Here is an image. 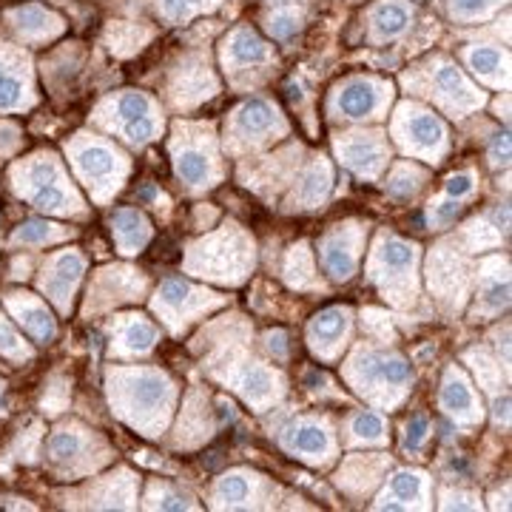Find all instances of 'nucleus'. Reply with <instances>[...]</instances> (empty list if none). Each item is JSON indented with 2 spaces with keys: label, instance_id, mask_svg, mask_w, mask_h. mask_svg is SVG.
<instances>
[{
  "label": "nucleus",
  "instance_id": "nucleus-1",
  "mask_svg": "<svg viewBox=\"0 0 512 512\" xmlns=\"http://www.w3.org/2000/svg\"><path fill=\"white\" fill-rule=\"evenodd\" d=\"M407 86L413 94L433 100L450 117H464L484 106V92L447 55L427 57L416 69H410Z\"/></svg>",
  "mask_w": 512,
  "mask_h": 512
},
{
  "label": "nucleus",
  "instance_id": "nucleus-2",
  "mask_svg": "<svg viewBox=\"0 0 512 512\" xmlns=\"http://www.w3.org/2000/svg\"><path fill=\"white\" fill-rule=\"evenodd\" d=\"M94 120L109 131H117L131 146H146L163 131V111L157 100L134 89L106 97L94 111Z\"/></svg>",
  "mask_w": 512,
  "mask_h": 512
},
{
  "label": "nucleus",
  "instance_id": "nucleus-3",
  "mask_svg": "<svg viewBox=\"0 0 512 512\" xmlns=\"http://www.w3.org/2000/svg\"><path fill=\"white\" fill-rule=\"evenodd\" d=\"M393 103V86L373 77V74H356L342 80L330 94V111L342 120H376Z\"/></svg>",
  "mask_w": 512,
  "mask_h": 512
},
{
  "label": "nucleus",
  "instance_id": "nucleus-4",
  "mask_svg": "<svg viewBox=\"0 0 512 512\" xmlns=\"http://www.w3.org/2000/svg\"><path fill=\"white\" fill-rule=\"evenodd\" d=\"M390 131L404 151H413L421 157H436L447 148V128L439 114H433L413 100H404L399 103V109L393 111Z\"/></svg>",
  "mask_w": 512,
  "mask_h": 512
},
{
  "label": "nucleus",
  "instance_id": "nucleus-5",
  "mask_svg": "<svg viewBox=\"0 0 512 512\" xmlns=\"http://www.w3.org/2000/svg\"><path fill=\"white\" fill-rule=\"evenodd\" d=\"M220 60L225 66V74L234 80V83H242L248 80L251 74L259 77L265 69H271L276 63L274 46L259 35L251 26H237L231 29L220 46Z\"/></svg>",
  "mask_w": 512,
  "mask_h": 512
},
{
  "label": "nucleus",
  "instance_id": "nucleus-6",
  "mask_svg": "<svg viewBox=\"0 0 512 512\" xmlns=\"http://www.w3.org/2000/svg\"><path fill=\"white\" fill-rule=\"evenodd\" d=\"M174 168L180 180L188 185H205L214 177V134L211 126H194V123H177V140H174Z\"/></svg>",
  "mask_w": 512,
  "mask_h": 512
},
{
  "label": "nucleus",
  "instance_id": "nucleus-7",
  "mask_svg": "<svg viewBox=\"0 0 512 512\" xmlns=\"http://www.w3.org/2000/svg\"><path fill=\"white\" fill-rule=\"evenodd\" d=\"M231 140L234 143H268L288 131L282 111L268 97H248L231 111Z\"/></svg>",
  "mask_w": 512,
  "mask_h": 512
},
{
  "label": "nucleus",
  "instance_id": "nucleus-8",
  "mask_svg": "<svg viewBox=\"0 0 512 512\" xmlns=\"http://www.w3.org/2000/svg\"><path fill=\"white\" fill-rule=\"evenodd\" d=\"M72 160L74 168L80 171V177L89 185H94V188L117 185V180L126 171L123 154L111 143H106V140H97V137H89V134H80L74 140Z\"/></svg>",
  "mask_w": 512,
  "mask_h": 512
},
{
  "label": "nucleus",
  "instance_id": "nucleus-9",
  "mask_svg": "<svg viewBox=\"0 0 512 512\" xmlns=\"http://www.w3.org/2000/svg\"><path fill=\"white\" fill-rule=\"evenodd\" d=\"M23 180L29 183L26 191H29V197L37 208L69 211L72 205H77L74 194L66 188V177H63L60 165L55 163V157H37L35 163L26 165Z\"/></svg>",
  "mask_w": 512,
  "mask_h": 512
},
{
  "label": "nucleus",
  "instance_id": "nucleus-10",
  "mask_svg": "<svg viewBox=\"0 0 512 512\" xmlns=\"http://www.w3.org/2000/svg\"><path fill=\"white\" fill-rule=\"evenodd\" d=\"M35 103L29 57L15 46L0 43V111H20Z\"/></svg>",
  "mask_w": 512,
  "mask_h": 512
},
{
  "label": "nucleus",
  "instance_id": "nucleus-11",
  "mask_svg": "<svg viewBox=\"0 0 512 512\" xmlns=\"http://www.w3.org/2000/svg\"><path fill=\"white\" fill-rule=\"evenodd\" d=\"M461 60L478 83L490 86L495 92L510 89V52H507V46L493 43V40H476V43H467L461 49Z\"/></svg>",
  "mask_w": 512,
  "mask_h": 512
},
{
  "label": "nucleus",
  "instance_id": "nucleus-12",
  "mask_svg": "<svg viewBox=\"0 0 512 512\" xmlns=\"http://www.w3.org/2000/svg\"><path fill=\"white\" fill-rule=\"evenodd\" d=\"M6 29L18 37L20 43L29 46H43L49 40H55L57 35H63L66 23L63 18L52 12L49 6L40 3H23V6H12L6 12Z\"/></svg>",
  "mask_w": 512,
  "mask_h": 512
},
{
  "label": "nucleus",
  "instance_id": "nucleus-13",
  "mask_svg": "<svg viewBox=\"0 0 512 512\" xmlns=\"http://www.w3.org/2000/svg\"><path fill=\"white\" fill-rule=\"evenodd\" d=\"M171 100L177 106H197L217 94V80L211 74V66L205 57H185L171 77Z\"/></svg>",
  "mask_w": 512,
  "mask_h": 512
},
{
  "label": "nucleus",
  "instance_id": "nucleus-14",
  "mask_svg": "<svg viewBox=\"0 0 512 512\" xmlns=\"http://www.w3.org/2000/svg\"><path fill=\"white\" fill-rule=\"evenodd\" d=\"M339 157L359 174H376L387 160V143L382 131H350L336 143Z\"/></svg>",
  "mask_w": 512,
  "mask_h": 512
},
{
  "label": "nucleus",
  "instance_id": "nucleus-15",
  "mask_svg": "<svg viewBox=\"0 0 512 512\" xmlns=\"http://www.w3.org/2000/svg\"><path fill=\"white\" fill-rule=\"evenodd\" d=\"M370 43H387L402 37L413 26V6L407 0H379L373 3L370 15Z\"/></svg>",
  "mask_w": 512,
  "mask_h": 512
},
{
  "label": "nucleus",
  "instance_id": "nucleus-16",
  "mask_svg": "<svg viewBox=\"0 0 512 512\" xmlns=\"http://www.w3.org/2000/svg\"><path fill=\"white\" fill-rule=\"evenodd\" d=\"M128 407L140 410L143 416H163L165 407L171 402V384L157 373H134L128 376Z\"/></svg>",
  "mask_w": 512,
  "mask_h": 512
},
{
  "label": "nucleus",
  "instance_id": "nucleus-17",
  "mask_svg": "<svg viewBox=\"0 0 512 512\" xmlns=\"http://www.w3.org/2000/svg\"><path fill=\"white\" fill-rule=\"evenodd\" d=\"M83 274V259L77 254L57 256L49 268V274L43 276V291L55 299L60 308H69V296H72L77 279Z\"/></svg>",
  "mask_w": 512,
  "mask_h": 512
},
{
  "label": "nucleus",
  "instance_id": "nucleus-18",
  "mask_svg": "<svg viewBox=\"0 0 512 512\" xmlns=\"http://www.w3.org/2000/svg\"><path fill=\"white\" fill-rule=\"evenodd\" d=\"M362 373L367 382L379 387H404L410 382V367L399 356H384V353H367L362 356Z\"/></svg>",
  "mask_w": 512,
  "mask_h": 512
},
{
  "label": "nucleus",
  "instance_id": "nucleus-19",
  "mask_svg": "<svg viewBox=\"0 0 512 512\" xmlns=\"http://www.w3.org/2000/svg\"><path fill=\"white\" fill-rule=\"evenodd\" d=\"M441 404L450 416L456 419H470L476 416V399H473V390L470 384L464 382V376L450 370L447 379H444V390H441Z\"/></svg>",
  "mask_w": 512,
  "mask_h": 512
},
{
  "label": "nucleus",
  "instance_id": "nucleus-20",
  "mask_svg": "<svg viewBox=\"0 0 512 512\" xmlns=\"http://www.w3.org/2000/svg\"><path fill=\"white\" fill-rule=\"evenodd\" d=\"M9 305H12V311L20 316L23 328L29 330L37 342H52V339H55V322H52V316L46 313V308H43L40 302H32V299H26V296H23V299L15 296Z\"/></svg>",
  "mask_w": 512,
  "mask_h": 512
},
{
  "label": "nucleus",
  "instance_id": "nucleus-21",
  "mask_svg": "<svg viewBox=\"0 0 512 512\" xmlns=\"http://www.w3.org/2000/svg\"><path fill=\"white\" fill-rule=\"evenodd\" d=\"M114 237L120 242V248L126 254H134L146 245L148 239V222L137 211H120L114 217Z\"/></svg>",
  "mask_w": 512,
  "mask_h": 512
},
{
  "label": "nucleus",
  "instance_id": "nucleus-22",
  "mask_svg": "<svg viewBox=\"0 0 512 512\" xmlns=\"http://www.w3.org/2000/svg\"><path fill=\"white\" fill-rule=\"evenodd\" d=\"M325 268L330 271L333 279H348L356 268V251H353V242L348 234H339V237H330L325 242Z\"/></svg>",
  "mask_w": 512,
  "mask_h": 512
},
{
  "label": "nucleus",
  "instance_id": "nucleus-23",
  "mask_svg": "<svg viewBox=\"0 0 512 512\" xmlns=\"http://www.w3.org/2000/svg\"><path fill=\"white\" fill-rule=\"evenodd\" d=\"M345 330H348V313L345 311L319 313L311 325L313 348H330V345L342 342Z\"/></svg>",
  "mask_w": 512,
  "mask_h": 512
},
{
  "label": "nucleus",
  "instance_id": "nucleus-24",
  "mask_svg": "<svg viewBox=\"0 0 512 512\" xmlns=\"http://www.w3.org/2000/svg\"><path fill=\"white\" fill-rule=\"evenodd\" d=\"M288 447L302 456H325L330 450V436L319 424H299L288 433Z\"/></svg>",
  "mask_w": 512,
  "mask_h": 512
},
{
  "label": "nucleus",
  "instance_id": "nucleus-25",
  "mask_svg": "<svg viewBox=\"0 0 512 512\" xmlns=\"http://www.w3.org/2000/svg\"><path fill=\"white\" fill-rule=\"evenodd\" d=\"M507 0H447V15L456 23H484L504 6Z\"/></svg>",
  "mask_w": 512,
  "mask_h": 512
},
{
  "label": "nucleus",
  "instance_id": "nucleus-26",
  "mask_svg": "<svg viewBox=\"0 0 512 512\" xmlns=\"http://www.w3.org/2000/svg\"><path fill=\"white\" fill-rule=\"evenodd\" d=\"M424 495V476L421 473H399L390 481V490L384 493L382 507H404L410 501H419Z\"/></svg>",
  "mask_w": 512,
  "mask_h": 512
},
{
  "label": "nucleus",
  "instance_id": "nucleus-27",
  "mask_svg": "<svg viewBox=\"0 0 512 512\" xmlns=\"http://www.w3.org/2000/svg\"><path fill=\"white\" fill-rule=\"evenodd\" d=\"M148 37H151V32L140 29L137 23H111L109 32H106V43L117 55H134L137 49H143Z\"/></svg>",
  "mask_w": 512,
  "mask_h": 512
},
{
  "label": "nucleus",
  "instance_id": "nucleus-28",
  "mask_svg": "<svg viewBox=\"0 0 512 512\" xmlns=\"http://www.w3.org/2000/svg\"><path fill=\"white\" fill-rule=\"evenodd\" d=\"M220 6V0H157V9L168 23H188L194 15Z\"/></svg>",
  "mask_w": 512,
  "mask_h": 512
},
{
  "label": "nucleus",
  "instance_id": "nucleus-29",
  "mask_svg": "<svg viewBox=\"0 0 512 512\" xmlns=\"http://www.w3.org/2000/svg\"><path fill=\"white\" fill-rule=\"evenodd\" d=\"M379 262H382L384 271H407L413 265V245H407V242L396 237L382 239Z\"/></svg>",
  "mask_w": 512,
  "mask_h": 512
},
{
  "label": "nucleus",
  "instance_id": "nucleus-30",
  "mask_svg": "<svg viewBox=\"0 0 512 512\" xmlns=\"http://www.w3.org/2000/svg\"><path fill=\"white\" fill-rule=\"evenodd\" d=\"M274 387V373L265 370V367H251V370L245 373V379H242V390H245V396H248L251 402H265V399L274 393Z\"/></svg>",
  "mask_w": 512,
  "mask_h": 512
},
{
  "label": "nucleus",
  "instance_id": "nucleus-31",
  "mask_svg": "<svg viewBox=\"0 0 512 512\" xmlns=\"http://www.w3.org/2000/svg\"><path fill=\"white\" fill-rule=\"evenodd\" d=\"M154 339H157V330L151 328L148 322H143L140 316L134 322H128L123 328V336H120L123 348L131 350V353H146L154 345Z\"/></svg>",
  "mask_w": 512,
  "mask_h": 512
},
{
  "label": "nucleus",
  "instance_id": "nucleus-32",
  "mask_svg": "<svg viewBox=\"0 0 512 512\" xmlns=\"http://www.w3.org/2000/svg\"><path fill=\"white\" fill-rule=\"evenodd\" d=\"M302 183L305 185H299V197L305 202H319L330 185V168L325 163H316Z\"/></svg>",
  "mask_w": 512,
  "mask_h": 512
},
{
  "label": "nucleus",
  "instance_id": "nucleus-33",
  "mask_svg": "<svg viewBox=\"0 0 512 512\" xmlns=\"http://www.w3.org/2000/svg\"><path fill=\"white\" fill-rule=\"evenodd\" d=\"M248 495H251V484L242 473H231V476L220 478V484H217V501L222 504H239Z\"/></svg>",
  "mask_w": 512,
  "mask_h": 512
},
{
  "label": "nucleus",
  "instance_id": "nucleus-34",
  "mask_svg": "<svg viewBox=\"0 0 512 512\" xmlns=\"http://www.w3.org/2000/svg\"><path fill=\"white\" fill-rule=\"evenodd\" d=\"M60 237V231H57V225H49V222H23L18 231H15V242H23V245H43V242H49V239Z\"/></svg>",
  "mask_w": 512,
  "mask_h": 512
},
{
  "label": "nucleus",
  "instance_id": "nucleus-35",
  "mask_svg": "<svg viewBox=\"0 0 512 512\" xmlns=\"http://www.w3.org/2000/svg\"><path fill=\"white\" fill-rule=\"evenodd\" d=\"M299 12L296 9H276L268 15V32L276 37V40H288V37L296 35V29H299Z\"/></svg>",
  "mask_w": 512,
  "mask_h": 512
},
{
  "label": "nucleus",
  "instance_id": "nucleus-36",
  "mask_svg": "<svg viewBox=\"0 0 512 512\" xmlns=\"http://www.w3.org/2000/svg\"><path fill=\"white\" fill-rule=\"evenodd\" d=\"M49 453L55 461H74V458L83 453V439L77 433H69V430H60L52 444H49Z\"/></svg>",
  "mask_w": 512,
  "mask_h": 512
},
{
  "label": "nucleus",
  "instance_id": "nucleus-37",
  "mask_svg": "<svg viewBox=\"0 0 512 512\" xmlns=\"http://www.w3.org/2000/svg\"><path fill=\"white\" fill-rule=\"evenodd\" d=\"M424 180L419 171L413 168V165H402V168H396V174L390 177V194H396V197H407V194H413L419 183Z\"/></svg>",
  "mask_w": 512,
  "mask_h": 512
},
{
  "label": "nucleus",
  "instance_id": "nucleus-38",
  "mask_svg": "<svg viewBox=\"0 0 512 512\" xmlns=\"http://www.w3.org/2000/svg\"><path fill=\"white\" fill-rule=\"evenodd\" d=\"M382 433L384 424L376 413H362V416H356V421H353V436H356V439L379 441L382 439Z\"/></svg>",
  "mask_w": 512,
  "mask_h": 512
},
{
  "label": "nucleus",
  "instance_id": "nucleus-39",
  "mask_svg": "<svg viewBox=\"0 0 512 512\" xmlns=\"http://www.w3.org/2000/svg\"><path fill=\"white\" fill-rule=\"evenodd\" d=\"M424 439H427V419L424 416L410 419V424L404 427V447L407 450H419Z\"/></svg>",
  "mask_w": 512,
  "mask_h": 512
},
{
  "label": "nucleus",
  "instance_id": "nucleus-40",
  "mask_svg": "<svg viewBox=\"0 0 512 512\" xmlns=\"http://www.w3.org/2000/svg\"><path fill=\"white\" fill-rule=\"evenodd\" d=\"M0 353H6V356H26L20 336L6 322H0Z\"/></svg>",
  "mask_w": 512,
  "mask_h": 512
},
{
  "label": "nucleus",
  "instance_id": "nucleus-41",
  "mask_svg": "<svg viewBox=\"0 0 512 512\" xmlns=\"http://www.w3.org/2000/svg\"><path fill=\"white\" fill-rule=\"evenodd\" d=\"M484 302L493 305L495 311H498L501 305H507V276H498V279H493V282L484 288Z\"/></svg>",
  "mask_w": 512,
  "mask_h": 512
},
{
  "label": "nucleus",
  "instance_id": "nucleus-42",
  "mask_svg": "<svg viewBox=\"0 0 512 512\" xmlns=\"http://www.w3.org/2000/svg\"><path fill=\"white\" fill-rule=\"evenodd\" d=\"M490 163L507 165L510 163V137L507 134H495L493 146H490Z\"/></svg>",
  "mask_w": 512,
  "mask_h": 512
},
{
  "label": "nucleus",
  "instance_id": "nucleus-43",
  "mask_svg": "<svg viewBox=\"0 0 512 512\" xmlns=\"http://www.w3.org/2000/svg\"><path fill=\"white\" fill-rule=\"evenodd\" d=\"M473 188H476L473 174H453V177L447 180V191H450L453 197H467V194H473Z\"/></svg>",
  "mask_w": 512,
  "mask_h": 512
},
{
  "label": "nucleus",
  "instance_id": "nucleus-44",
  "mask_svg": "<svg viewBox=\"0 0 512 512\" xmlns=\"http://www.w3.org/2000/svg\"><path fill=\"white\" fill-rule=\"evenodd\" d=\"M20 143V128L12 123H0V154L15 151Z\"/></svg>",
  "mask_w": 512,
  "mask_h": 512
},
{
  "label": "nucleus",
  "instance_id": "nucleus-45",
  "mask_svg": "<svg viewBox=\"0 0 512 512\" xmlns=\"http://www.w3.org/2000/svg\"><path fill=\"white\" fill-rule=\"evenodd\" d=\"M458 211H461L458 202H439L436 211H433V222H436V225H447V222L456 220Z\"/></svg>",
  "mask_w": 512,
  "mask_h": 512
},
{
  "label": "nucleus",
  "instance_id": "nucleus-46",
  "mask_svg": "<svg viewBox=\"0 0 512 512\" xmlns=\"http://www.w3.org/2000/svg\"><path fill=\"white\" fill-rule=\"evenodd\" d=\"M157 498H160L157 504H160L163 510H183V507H188V498L180 493H168V490H160V493H157Z\"/></svg>",
  "mask_w": 512,
  "mask_h": 512
},
{
  "label": "nucleus",
  "instance_id": "nucleus-47",
  "mask_svg": "<svg viewBox=\"0 0 512 512\" xmlns=\"http://www.w3.org/2000/svg\"><path fill=\"white\" fill-rule=\"evenodd\" d=\"M268 345H271V350H274L276 356H285V353H288V345H285V333H279V330L268 336Z\"/></svg>",
  "mask_w": 512,
  "mask_h": 512
}]
</instances>
